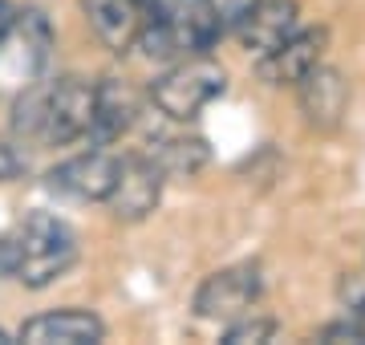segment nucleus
<instances>
[{"label": "nucleus", "instance_id": "nucleus-1", "mask_svg": "<svg viewBox=\"0 0 365 345\" xmlns=\"http://www.w3.org/2000/svg\"><path fill=\"white\" fill-rule=\"evenodd\" d=\"M98 114V86L86 78H57V81H33L16 93L13 106V130L25 143L41 146H69L93 130Z\"/></svg>", "mask_w": 365, "mask_h": 345}, {"label": "nucleus", "instance_id": "nucleus-13", "mask_svg": "<svg viewBox=\"0 0 365 345\" xmlns=\"http://www.w3.org/2000/svg\"><path fill=\"white\" fill-rule=\"evenodd\" d=\"M138 122V93L130 81L102 78L98 81V114H93V143L110 146Z\"/></svg>", "mask_w": 365, "mask_h": 345}, {"label": "nucleus", "instance_id": "nucleus-4", "mask_svg": "<svg viewBox=\"0 0 365 345\" xmlns=\"http://www.w3.org/2000/svg\"><path fill=\"white\" fill-rule=\"evenodd\" d=\"M16 236V280L25 289H45L78 260V240L66 220L49 212L25 215V224L13 232Z\"/></svg>", "mask_w": 365, "mask_h": 345}, {"label": "nucleus", "instance_id": "nucleus-12", "mask_svg": "<svg viewBox=\"0 0 365 345\" xmlns=\"http://www.w3.org/2000/svg\"><path fill=\"white\" fill-rule=\"evenodd\" d=\"M16 337L29 345H98L106 337V325L86 309H57L25 321Z\"/></svg>", "mask_w": 365, "mask_h": 345}, {"label": "nucleus", "instance_id": "nucleus-19", "mask_svg": "<svg viewBox=\"0 0 365 345\" xmlns=\"http://www.w3.org/2000/svg\"><path fill=\"white\" fill-rule=\"evenodd\" d=\"M252 9H256V0H211V13H215V21L223 29H235Z\"/></svg>", "mask_w": 365, "mask_h": 345}, {"label": "nucleus", "instance_id": "nucleus-5", "mask_svg": "<svg viewBox=\"0 0 365 345\" xmlns=\"http://www.w3.org/2000/svg\"><path fill=\"white\" fill-rule=\"evenodd\" d=\"M260 268L256 264H232L211 272L195 292V317L203 321H220V325H232V321L248 317L252 305L260 301Z\"/></svg>", "mask_w": 365, "mask_h": 345}, {"label": "nucleus", "instance_id": "nucleus-16", "mask_svg": "<svg viewBox=\"0 0 365 345\" xmlns=\"http://www.w3.org/2000/svg\"><path fill=\"white\" fill-rule=\"evenodd\" d=\"M337 297H341V305H345V313L365 325V272H349V277H341Z\"/></svg>", "mask_w": 365, "mask_h": 345}, {"label": "nucleus", "instance_id": "nucleus-17", "mask_svg": "<svg viewBox=\"0 0 365 345\" xmlns=\"http://www.w3.org/2000/svg\"><path fill=\"white\" fill-rule=\"evenodd\" d=\"M29 171V155L16 138H0V183H13Z\"/></svg>", "mask_w": 365, "mask_h": 345}, {"label": "nucleus", "instance_id": "nucleus-7", "mask_svg": "<svg viewBox=\"0 0 365 345\" xmlns=\"http://www.w3.org/2000/svg\"><path fill=\"white\" fill-rule=\"evenodd\" d=\"M325 49H329V29H297L292 37L272 49V53L256 57V73H260L264 86H300L309 78L321 61H325Z\"/></svg>", "mask_w": 365, "mask_h": 345}, {"label": "nucleus", "instance_id": "nucleus-8", "mask_svg": "<svg viewBox=\"0 0 365 345\" xmlns=\"http://www.w3.org/2000/svg\"><path fill=\"white\" fill-rule=\"evenodd\" d=\"M297 102H300L304 122H309V130L333 134L345 122V114H349V81H345V73L337 66H325L321 61L297 86Z\"/></svg>", "mask_w": 365, "mask_h": 345}, {"label": "nucleus", "instance_id": "nucleus-14", "mask_svg": "<svg viewBox=\"0 0 365 345\" xmlns=\"http://www.w3.org/2000/svg\"><path fill=\"white\" fill-rule=\"evenodd\" d=\"M158 163H163V171L167 175H179V179H191L207 167L211 150L207 143L199 138V134H175V138H163V143L150 150Z\"/></svg>", "mask_w": 365, "mask_h": 345}, {"label": "nucleus", "instance_id": "nucleus-15", "mask_svg": "<svg viewBox=\"0 0 365 345\" xmlns=\"http://www.w3.org/2000/svg\"><path fill=\"white\" fill-rule=\"evenodd\" d=\"M276 333H280V321L276 317H240L227 325V333H223V345H264L272 341Z\"/></svg>", "mask_w": 365, "mask_h": 345}, {"label": "nucleus", "instance_id": "nucleus-6", "mask_svg": "<svg viewBox=\"0 0 365 345\" xmlns=\"http://www.w3.org/2000/svg\"><path fill=\"white\" fill-rule=\"evenodd\" d=\"M163 183H167V171H163V163L155 155H130V159H122L118 183L110 191V200H106L114 220H126V224L146 220L158 207V200H163Z\"/></svg>", "mask_w": 365, "mask_h": 345}, {"label": "nucleus", "instance_id": "nucleus-18", "mask_svg": "<svg viewBox=\"0 0 365 345\" xmlns=\"http://www.w3.org/2000/svg\"><path fill=\"white\" fill-rule=\"evenodd\" d=\"M317 337H321V341H349V345H365V325L357 317H349V313H345V321H329V325H321V329H317Z\"/></svg>", "mask_w": 365, "mask_h": 345}, {"label": "nucleus", "instance_id": "nucleus-20", "mask_svg": "<svg viewBox=\"0 0 365 345\" xmlns=\"http://www.w3.org/2000/svg\"><path fill=\"white\" fill-rule=\"evenodd\" d=\"M0 277H16V236H0Z\"/></svg>", "mask_w": 365, "mask_h": 345}, {"label": "nucleus", "instance_id": "nucleus-22", "mask_svg": "<svg viewBox=\"0 0 365 345\" xmlns=\"http://www.w3.org/2000/svg\"><path fill=\"white\" fill-rule=\"evenodd\" d=\"M9 341H13V337H9V333H4V329H0V345H9Z\"/></svg>", "mask_w": 365, "mask_h": 345}, {"label": "nucleus", "instance_id": "nucleus-21", "mask_svg": "<svg viewBox=\"0 0 365 345\" xmlns=\"http://www.w3.org/2000/svg\"><path fill=\"white\" fill-rule=\"evenodd\" d=\"M16 9L9 4V0H0V49H4V41H9V33H13V25H16Z\"/></svg>", "mask_w": 365, "mask_h": 345}, {"label": "nucleus", "instance_id": "nucleus-10", "mask_svg": "<svg viewBox=\"0 0 365 345\" xmlns=\"http://www.w3.org/2000/svg\"><path fill=\"white\" fill-rule=\"evenodd\" d=\"M297 29H300L297 0H256V9H252L232 33L240 37V45H244L248 53L264 57V53H272V49H280Z\"/></svg>", "mask_w": 365, "mask_h": 345}, {"label": "nucleus", "instance_id": "nucleus-9", "mask_svg": "<svg viewBox=\"0 0 365 345\" xmlns=\"http://www.w3.org/2000/svg\"><path fill=\"white\" fill-rule=\"evenodd\" d=\"M118 167H122V159H114L110 150H86V155H73L61 167H53L49 187L69 195V200L106 203L118 183Z\"/></svg>", "mask_w": 365, "mask_h": 345}, {"label": "nucleus", "instance_id": "nucleus-3", "mask_svg": "<svg viewBox=\"0 0 365 345\" xmlns=\"http://www.w3.org/2000/svg\"><path fill=\"white\" fill-rule=\"evenodd\" d=\"M227 90V69L207 53H191L170 61V69L163 78H155L150 86V102L158 106V114H167L170 122H191Z\"/></svg>", "mask_w": 365, "mask_h": 345}, {"label": "nucleus", "instance_id": "nucleus-11", "mask_svg": "<svg viewBox=\"0 0 365 345\" xmlns=\"http://www.w3.org/2000/svg\"><path fill=\"white\" fill-rule=\"evenodd\" d=\"M90 29L110 53H130L146 25V0H81Z\"/></svg>", "mask_w": 365, "mask_h": 345}, {"label": "nucleus", "instance_id": "nucleus-2", "mask_svg": "<svg viewBox=\"0 0 365 345\" xmlns=\"http://www.w3.org/2000/svg\"><path fill=\"white\" fill-rule=\"evenodd\" d=\"M223 25L211 13V0H146V25L138 49L155 61H179L207 53Z\"/></svg>", "mask_w": 365, "mask_h": 345}]
</instances>
